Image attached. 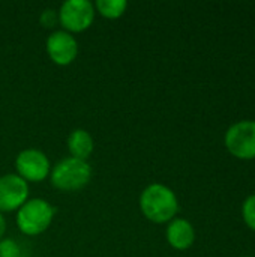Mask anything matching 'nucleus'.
<instances>
[{"instance_id": "39448f33", "label": "nucleus", "mask_w": 255, "mask_h": 257, "mask_svg": "<svg viewBox=\"0 0 255 257\" xmlns=\"http://www.w3.org/2000/svg\"><path fill=\"white\" fill-rule=\"evenodd\" d=\"M17 175L29 182H42L50 176L51 163L45 152L36 148L23 149L15 158Z\"/></svg>"}, {"instance_id": "f257e3e1", "label": "nucleus", "mask_w": 255, "mask_h": 257, "mask_svg": "<svg viewBox=\"0 0 255 257\" xmlns=\"http://www.w3.org/2000/svg\"><path fill=\"white\" fill-rule=\"evenodd\" d=\"M138 205L147 220L159 224L170 223L179 211V202L174 191L164 184L147 185L140 194Z\"/></svg>"}, {"instance_id": "0eeeda50", "label": "nucleus", "mask_w": 255, "mask_h": 257, "mask_svg": "<svg viewBox=\"0 0 255 257\" xmlns=\"http://www.w3.org/2000/svg\"><path fill=\"white\" fill-rule=\"evenodd\" d=\"M29 184L17 173L0 176V212L18 211L29 200Z\"/></svg>"}, {"instance_id": "423d86ee", "label": "nucleus", "mask_w": 255, "mask_h": 257, "mask_svg": "<svg viewBox=\"0 0 255 257\" xmlns=\"http://www.w3.org/2000/svg\"><path fill=\"white\" fill-rule=\"evenodd\" d=\"M225 146L240 160L255 158V122L243 120L234 123L225 134Z\"/></svg>"}, {"instance_id": "9b49d317", "label": "nucleus", "mask_w": 255, "mask_h": 257, "mask_svg": "<svg viewBox=\"0 0 255 257\" xmlns=\"http://www.w3.org/2000/svg\"><path fill=\"white\" fill-rule=\"evenodd\" d=\"M93 5L99 15L110 18V20L120 18L128 9L126 0H98Z\"/></svg>"}, {"instance_id": "1a4fd4ad", "label": "nucleus", "mask_w": 255, "mask_h": 257, "mask_svg": "<svg viewBox=\"0 0 255 257\" xmlns=\"http://www.w3.org/2000/svg\"><path fill=\"white\" fill-rule=\"evenodd\" d=\"M168 244L176 250H186L194 244L195 232L192 224L183 218H173L165 232Z\"/></svg>"}, {"instance_id": "2eb2a0df", "label": "nucleus", "mask_w": 255, "mask_h": 257, "mask_svg": "<svg viewBox=\"0 0 255 257\" xmlns=\"http://www.w3.org/2000/svg\"><path fill=\"white\" fill-rule=\"evenodd\" d=\"M5 232H6V220H5L3 214L0 212V239L3 238Z\"/></svg>"}, {"instance_id": "4468645a", "label": "nucleus", "mask_w": 255, "mask_h": 257, "mask_svg": "<svg viewBox=\"0 0 255 257\" xmlns=\"http://www.w3.org/2000/svg\"><path fill=\"white\" fill-rule=\"evenodd\" d=\"M39 21L47 29L54 27L59 23V12L54 8H45L39 15Z\"/></svg>"}, {"instance_id": "20e7f679", "label": "nucleus", "mask_w": 255, "mask_h": 257, "mask_svg": "<svg viewBox=\"0 0 255 257\" xmlns=\"http://www.w3.org/2000/svg\"><path fill=\"white\" fill-rule=\"evenodd\" d=\"M59 23L69 33H80L89 29L96 17L95 5L90 0H66L59 8Z\"/></svg>"}, {"instance_id": "f8f14e48", "label": "nucleus", "mask_w": 255, "mask_h": 257, "mask_svg": "<svg viewBox=\"0 0 255 257\" xmlns=\"http://www.w3.org/2000/svg\"><path fill=\"white\" fill-rule=\"evenodd\" d=\"M0 257H21V248L12 238L0 239Z\"/></svg>"}, {"instance_id": "7ed1b4c3", "label": "nucleus", "mask_w": 255, "mask_h": 257, "mask_svg": "<svg viewBox=\"0 0 255 257\" xmlns=\"http://www.w3.org/2000/svg\"><path fill=\"white\" fill-rule=\"evenodd\" d=\"M92 179V166L78 158H63L50 172L51 184L60 191H77L84 188Z\"/></svg>"}, {"instance_id": "f03ea898", "label": "nucleus", "mask_w": 255, "mask_h": 257, "mask_svg": "<svg viewBox=\"0 0 255 257\" xmlns=\"http://www.w3.org/2000/svg\"><path fill=\"white\" fill-rule=\"evenodd\" d=\"M54 214L56 209L48 200L41 197L29 199L17 211V227L27 236L41 235L51 226Z\"/></svg>"}, {"instance_id": "9d476101", "label": "nucleus", "mask_w": 255, "mask_h": 257, "mask_svg": "<svg viewBox=\"0 0 255 257\" xmlns=\"http://www.w3.org/2000/svg\"><path fill=\"white\" fill-rule=\"evenodd\" d=\"M93 149H95V142H93L92 134L87 130L77 128V130L71 131V134L68 137V151L72 158L87 161V158L92 155Z\"/></svg>"}, {"instance_id": "6e6552de", "label": "nucleus", "mask_w": 255, "mask_h": 257, "mask_svg": "<svg viewBox=\"0 0 255 257\" xmlns=\"http://www.w3.org/2000/svg\"><path fill=\"white\" fill-rule=\"evenodd\" d=\"M45 50L56 65L66 66L77 59L78 42L72 33L60 29L50 33V36L45 41Z\"/></svg>"}, {"instance_id": "ddd939ff", "label": "nucleus", "mask_w": 255, "mask_h": 257, "mask_svg": "<svg viewBox=\"0 0 255 257\" xmlns=\"http://www.w3.org/2000/svg\"><path fill=\"white\" fill-rule=\"evenodd\" d=\"M243 220L252 230H255V194L248 197L243 203Z\"/></svg>"}]
</instances>
